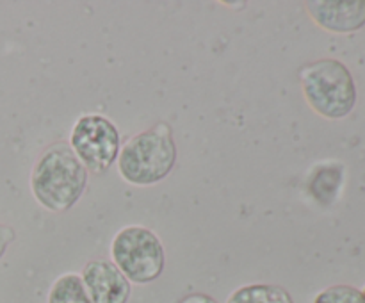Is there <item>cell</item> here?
Instances as JSON below:
<instances>
[{
	"label": "cell",
	"instance_id": "1",
	"mask_svg": "<svg viewBox=\"0 0 365 303\" xmlns=\"http://www.w3.org/2000/svg\"><path fill=\"white\" fill-rule=\"evenodd\" d=\"M88 188V170L66 141L46 146L31 171V191L50 212L70 210Z\"/></svg>",
	"mask_w": 365,
	"mask_h": 303
},
{
	"label": "cell",
	"instance_id": "2",
	"mask_svg": "<svg viewBox=\"0 0 365 303\" xmlns=\"http://www.w3.org/2000/svg\"><path fill=\"white\" fill-rule=\"evenodd\" d=\"M177 164V145L168 123L132 135L120 150L118 171L132 185L148 188L163 182Z\"/></svg>",
	"mask_w": 365,
	"mask_h": 303
},
{
	"label": "cell",
	"instance_id": "3",
	"mask_svg": "<svg viewBox=\"0 0 365 303\" xmlns=\"http://www.w3.org/2000/svg\"><path fill=\"white\" fill-rule=\"evenodd\" d=\"M303 96L319 116L341 120L356 103V86L351 71L337 59H319L299 71Z\"/></svg>",
	"mask_w": 365,
	"mask_h": 303
},
{
	"label": "cell",
	"instance_id": "4",
	"mask_svg": "<svg viewBox=\"0 0 365 303\" xmlns=\"http://www.w3.org/2000/svg\"><path fill=\"white\" fill-rule=\"evenodd\" d=\"M110 262L130 284L155 282L166 266V252L159 235L141 225H128L110 242Z\"/></svg>",
	"mask_w": 365,
	"mask_h": 303
},
{
	"label": "cell",
	"instance_id": "5",
	"mask_svg": "<svg viewBox=\"0 0 365 303\" xmlns=\"http://www.w3.org/2000/svg\"><path fill=\"white\" fill-rule=\"evenodd\" d=\"M70 148L88 173L102 175L118 160L121 150L120 130L102 114H82L71 128Z\"/></svg>",
	"mask_w": 365,
	"mask_h": 303
},
{
	"label": "cell",
	"instance_id": "6",
	"mask_svg": "<svg viewBox=\"0 0 365 303\" xmlns=\"http://www.w3.org/2000/svg\"><path fill=\"white\" fill-rule=\"evenodd\" d=\"M81 278L91 303H128L130 299L132 284L110 260H89Z\"/></svg>",
	"mask_w": 365,
	"mask_h": 303
},
{
	"label": "cell",
	"instance_id": "7",
	"mask_svg": "<svg viewBox=\"0 0 365 303\" xmlns=\"http://www.w3.org/2000/svg\"><path fill=\"white\" fill-rule=\"evenodd\" d=\"M309 16L330 32H355L365 25V0H310Z\"/></svg>",
	"mask_w": 365,
	"mask_h": 303
},
{
	"label": "cell",
	"instance_id": "8",
	"mask_svg": "<svg viewBox=\"0 0 365 303\" xmlns=\"http://www.w3.org/2000/svg\"><path fill=\"white\" fill-rule=\"evenodd\" d=\"M227 303H294L289 291L277 284H248L235 289Z\"/></svg>",
	"mask_w": 365,
	"mask_h": 303
},
{
	"label": "cell",
	"instance_id": "9",
	"mask_svg": "<svg viewBox=\"0 0 365 303\" xmlns=\"http://www.w3.org/2000/svg\"><path fill=\"white\" fill-rule=\"evenodd\" d=\"M46 303H91L81 274L64 273L57 278L48 291Z\"/></svg>",
	"mask_w": 365,
	"mask_h": 303
},
{
	"label": "cell",
	"instance_id": "10",
	"mask_svg": "<svg viewBox=\"0 0 365 303\" xmlns=\"http://www.w3.org/2000/svg\"><path fill=\"white\" fill-rule=\"evenodd\" d=\"M312 303H365L360 289L353 285H331L323 289Z\"/></svg>",
	"mask_w": 365,
	"mask_h": 303
},
{
	"label": "cell",
	"instance_id": "11",
	"mask_svg": "<svg viewBox=\"0 0 365 303\" xmlns=\"http://www.w3.org/2000/svg\"><path fill=\"white\" fill-rule=\"evenodd\" d=\"M14 237H16L14 228L0 221V260H2V257L6 255L7 248H9L11 242L14 241Z\"/></svg>",
	"mask_w": 365,
	"mask_h": 303
},
{
	"label": "cell",
	"instance_id": "12",
	"mask_svg": "<svg viewBox=\"0 0 365 303\" xmlns=\"http://www.w3.org/2000/svg\"><path fill=\"white\" fill-rule=\"evenodd\" d=\"M178 303H217V299L210 294H205V292H192V294L182 298Z\"/></svg>",
	"mask_w": 365,
	"mask_h": 303
},
{
	"label": "cell",
	"instance_id": "13",
	"mask_svg": "<svg viewBox=\"0 0 365 303\" xmlns=\"http://www.w3.org/2000/svg\"><path fill=\"white\" fill-rule=\"evenodd\" d=\"M362 294H364V299H365V287H364V291H362Z\"/></svg>",
	"mask_w": 365,
	"mask_h": 303
}]
</instances>
